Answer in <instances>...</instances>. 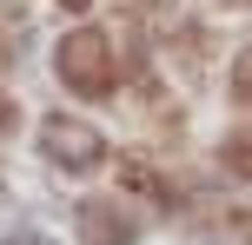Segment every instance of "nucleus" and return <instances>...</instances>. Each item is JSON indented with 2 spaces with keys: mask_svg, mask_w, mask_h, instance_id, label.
Segmentation results:
<instances>
[{
  "mask_svg": "<svg viewBox=\"0 0 252 245\" xmlns=\"http://www.w3.org/2000/svg\"><path fill=\"white\" fill-rule=\"evenodd\" d=\"M60 80L73 93H87V100H100L106 86H113V66H106V40L93 33H66V47H60Z\"/></svg>",
  "mask_w": 252,
  "mask_h": 245,
  "instance_id": "1",
  "label": "nucleus"
},
{
  "mask_svg": "<svg viewBox=\"0 0 252 245\" xmlns=\"http://www.w3.org/2000/svg\"><path fill=\"white\" fill-rule=\"evenodd\" d=\"M47 153L60 159V166H93V159H100V133L73 126V119H47Z\"/></svg>",
  "mask_w": 252,
  "mask_h": 245,
  "instance_id": "2",
  "label": "nucleus"
},
{
  "mask_svg": "<svg viewBox=\"0 0 252 245\" xmlns=\"http://www.w3.org/2000/svg\"><path fill=\"white\" fill-rule=\"evenodd\" d=\"M80 232H87L93 245H133V219L113 212V206H87L80 212Z\"/></svg>",
  "mask_w": 252,
  "mask_h": 245,
  "instance_id": "3",
  "label": "nucleus"
},
{
  "mask_svg": "<svg viewBox=\"0 0 252 245\" xmlns=\"http://www.w3.org/2000/svg\"><path fill=\"white\" fill-rule=\"evenodd\" d=\"M73 7H80V0H73Z\"/></svg>",
  "mask_w": 252,
  "mask_h": 245,
  "instance_id": "4",
  "label": "nucleus"
}]
</instances>
